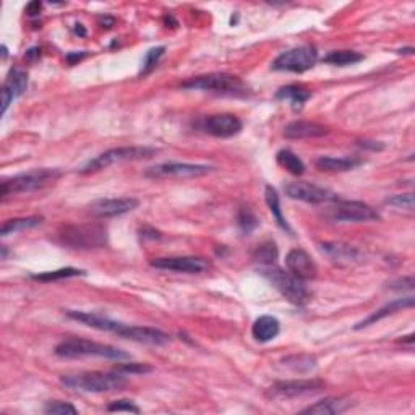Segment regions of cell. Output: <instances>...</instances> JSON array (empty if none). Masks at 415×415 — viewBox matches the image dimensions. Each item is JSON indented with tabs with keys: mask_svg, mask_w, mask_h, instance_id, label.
Returning <instances> with one entry per match:
<instances>
[{
	"mask_svg": "<svg viewBox=\"0 0 415 415\" xmlns=\"http://www.w3.org/2000/svg\"><path fill=\"white\" fill-rule=\"evenodd\" d=\"M62 383L66 388L81 393H109L119 391L127 384L120 372H81L73 375H64Z\"/></svg>",
	"mask_w": 415,
	"mask_h": 415,
	"instance_id": "1",
	"label": "cell"
},
{
	"mask_svg": "<svg viewBox=\"0 0 415 415\" xmlns=\"http://www.w3.org/2000/svg\"><path fill=\"white\" fill-rule=\"evenodd\" d=\"M182 88L209 91L223 96H247L248 88L240 76L230 73H208L193 76V78L183 81Z\"/></svg>",
	"mask_w": 415,
	"mask_h": 415,
	"instance_id": "2",
	"label": "cell"
},
{
	"mask_svg": "<svg viewBox=\"0 0 415 415\" xmlns=\"http://www.w3.org/2000/svg\"><path fill=\"white\" fill-rule=\"evenodd\" d=\"M55 356L62 358H80V357H101L109 360H128L130 353L117 349L114 346L101 344L88 339H66L55 347Z\"/></svg>",
	"mask_w": 415,
	"mask_h": 415,
	"instance_id": "3",
	"label": "cell"
},
{
	"mask_svg": "<svg viewBox=\"0 0 415 415\" xmlns=\"http://www.w3.org/2000/svg\"><path fill=\"white\" fill-rule=\"evenodd\" d=\"M60 242L70 248L93 250L107 244V230L102 224H73L65 225L59 232Z\"/></svg>",
	"mask_w": 415,
	"mask_h": 415,
	"instance_id": "4",
	"label": "cell"
},
{
	"mask_svg": "<svg viewBox=\"0 0 415 415\" xmlns=\"http://www.w3.org/2000/svg\"><path fill=\"white\" fill-rule=\"evenodd\" d=\"M260 273L268 279V283L286 297L294 305H305L310 299L309 289H307L305 281L295 278L289 271H284L278 266H261Z\"/></svg>",
	"mask_w": 415,
	"mask_h": 415,
	"instance_id": "5",
	"label": "cell"
},
{
	"mask_svg": "<svg viewBox=\"0 0 415 415\" xmlns=\"http://www.w3.org/2000/svg\"><path fill=\"white\" fill-rule=\"evenodd\" d=\"M60 176H62V172L59 169H34V171L5 178L2 182V188H0V193H2L3 198H7L8 195L39 190V188H44L50 185V183H54Z\"/></svg>",
	"mask_w": 415,
	"mask_h": 415,
	"instance_id": "6",
	"label": "cell"
},
{
	"mask_svg": "<svg viewBox=\"0 0 415 415\" xmlns=\"http://www.w3.org/2000/svg\"><path fill=\"white\" fill-rule=\"evenodd\" d=\"M157 150L156 148L150 146H122V148H112L109 151L101 153L99 156L93 157L88 162L85 164L83 167L80 169L81 174H90L101 171V169H106L109 166H114V164L125 162V161H141V160H150V157L156 156Z\"/></svg>",
	"mask_w": 415,
	"mask_h": 415,
	"instance_id": "7",
	"label": "cell"
},
{
	"mask_svg": "<svg viewBox=\"0 0 415 415\" xmlns=\"http://www.w3.org/2000/svg\"><path fill=\"white\" fill-rule=\"evenodd\" d=\"M316 60H318V52L316 48L310 44L299 45V48L289 49L286 52L279 54L274 59L271 69L276 71H292V73H304V71L314 69Z\"/></svg>",
	"mask_w": 415,
	"mask_h": 415,
	"instance_id": "8",
	"label": "cell"
},
{
	"mask_svg": "<svg viewBox=\"0 0 415 415\" xmlns=\"http://www.w3.org/2000/svg\"><path fill=\"white\" fill-rule=\"evenodd\" d=\"M328 216L336 223H370L381 219L380 213L370 204L362 202H342V199H337L335 206L330 208Z\"/></svg>",
	"mask_w": 415,
	"mask_h": 415,
	"instance_id": "9",
	"label": "cell"
},
{
	"mask_svg": "<svg viewBox=\"0 0 415 415\" xmlns=\"http://www.w3.org/2000/svg\"><path fill=\"white\" fill-rule=\"evenodd\" d=\"M213 166L206 164H190V162H164L146 169L145 176L150 178H187L202 177L213 172Z\"/></svg>",
	"mask_w": 415,
	"mask_h": 415,
	"instance_id": "10",
	"label": "cell"
},
{
	"mask_svg": "<svg viewBox=\"0 0 415 415\" xmlns=\"http://www.w3.org/2000/svg\"><path fill=\"white\" fill-rule=\"evenodd\" d=\"M323 388H325V383L320 380L278 381L266 391V396L269 399H295L320 393Z\"/></svg>",
	"mask_w": 415,
	"mask_h": 415,
	"instance_id": "11",
	"label": "cell"
},
{
	"mask_svg": "<svg viewBox=\"0 0 415 415\" xmlns=\"http://www.w3.org/2000/svg\"><path fill=\"white\" fill-rule=\"evenodd\" d=\"M286 195L292 199H299V202L320 204L326 202H337V195L332 193L326 188L315 185L309 182H290L284 187Z\"/></svg>",
	"mask_w": 415,
	"mask_h": 415,
	"instance_id": "12",
	"label": "cell"
},
{
	"mask_svg": "<svg viewBox=\"0 0 415 415\" xmlns=\"http://www.w3.org/2000/svg\"><path fill=\"white\" fill-rule=\"evenodd\" d=\"M153 268L174 271V273L198 274L209 268L208 261L198 256H167V258H155L150 261Z\"/></svg>",
	"mask_w": 415,
	"mask_h": 415,
	"instance_id": "13",
	"label": "cell"
},
{
	"mask_svg": "<svg viewBox=\"0 0 415 415\" xmlns=\"http://www.w3.org/2000/svg\"><path fill=\"white\" fill-rule=\"evenodd\" d=\"M138 204H140V202L132 197L102 198L90 204V211L96 218H115L133 211V209L138 208Z\"/></svg>",
	"mask_w": 415,
	"mask_h": 415,
	"instance_id": "14",
	"label": "cell"
},
{
	"mask_svg": "<svg viewBox=\"0 0 415 415\" xmlns=\"http://www.w3.org/2000/svg\"><path fill=\"white\" fill-rule=\"evenodd\" d=\"M242 120L234 114L209 115L203 120L202 128L216 138H232L242 132Z\"/></svg>",
	"mask_w": 415,
	"mask_h": 415,
	"instance_id": "15",
	"label": "cell"
},
{
	"mask_svg": "<svg viewBox=\"0 0 415 415\" xmlns=\"http://www.w3.org/2000/svg\"><path fill=\"white\" fill-rule=\"evenodd\" d=\"M286 266H288L289 273L302 281H311L318 276V266L309 253L300 248L290 250L286 256Z\"/></svg>",
	"mask_w": 415,
	"mask_h": 415,
	"instance_id": "16",
	"label": "cell"
},
{
	"mask_svg": "<svg viewBox=\"0 0 415 415\" xmlns=\"http://www.w3.org/2000/svg\"><path fill=\"white\" fill-rule=\"evenodd\" d=\"M28 88V73L22 69H13L10 71L7 80L2 86V91H0V96H2V109H0V114H5L8 109V106L17 99V97L22 96Z\"/></svg>",
	"mask_w": 415,
	"mask_h": 415,
	"instance_id": "17",
	"label": "cell"
},
{
	"mask_svg": "<svg viewBox=\"0 0 415 415\" xmlns=\"http://www.w3.org/2000/svg\"><path fill=\"white\" fill-rule=\"evenodd\" d=\"M330 132L325 125L309 120H294L284 127V135L290 140H302V138H318Z\"/></svg>",
	"mask_w": 415,
	"mask_h": 415,
	"instance_id": "18",
	"label": "cell"
},
{
	"mask_svg": "<svg viewBox=\"0 0 415 415\" xmlns=\"http://www.w3.org/2000/svg\"><path fill=\"white\" fill-rule=\"evenodd\" d=\"M414 304H415L414 297H402V299H396V300L389 302V304L381 307V309H378L375 314H372L370 316H367L365 320H362L360 323H358V325L356 326V330H362V328L375 325V323H378L383 318H386V316L394 315L396 311H401L404 309H411V307H414Z\"/></svg>",
	"mask_w": 415,
	"mask_h": 415,
	"instance_id": "19",
	"label": "cell"
},
{
	"mask_svg": "<svg viewBox=\"0 0 415 415\" xmlns=\"http://www.w3.org/2000/svg\"><path fill=\"white\" fill-rule=\"evenodd\" d=\"M281 331V323L276 316L263 315L256 318L252 326V336L258 342H269L273 341Z\"/></svg>",
	"mask_w": 415,
	"mask_h": 415,
	"instance_id": "20",
	"label": "cell"
},
{
	"mask_svg": "<svg viewBox=\"0 0 415 415\" xmlns=\"http://www.w3.org/2000/svg\"><path fill=\"white\" fill-rule=\"evenodd\" d=\"M351 407V402L342 398H326L323 401L314 404V406L307 407L302 411V414H316V415H335L342 414Z\"/></svg>",
	"mask_w": 415,
	"mask_h": 415,
	"instance_id": "21",
	"label": "cell"
},
{
	"mask_svg": "<svg viewBox=\"0 0 415 415\" xmlns=\"http://www.w3.org/2000/svg\"><path fill=\"white\" fill-rule=\"evenodd\" d=\"M310 97H311L310 91L305 90L304 86H300V85L283 86V88L278 90V93H276V99L290 102L294 109H300V107L304 106L305 102L310 99Z\"/></svg>",
	"mask_w": 415,
	"mask_h": 415,
	"instance_id": "22",
	"label": "cell"
},
{
	"mask_svg": "<svg viewBox=\"0 0 415 415\" xmlns=\"http://www.w3.org/2000/svg\"><path fill=\"white\" fill-rule=\"evenodd\" d=\"M320 171H330V172H347L360 166V160H353V157H332V156H323L315 162Z\"/></svg>",
	"mask_w": 415,
	"mask_h": 415,
	"instance_id": "23",
	"label": "cell"
},
{
	"mask_svg": "<svg viewBox=\"0 0 415 415\" xmlns=\"http://www.w3.org/2000/svg\"><path fill=\"white\" fill-rule=\"evenodd\" d=\"M265 199H266V204H268L271 214H273L276 224H278L283 230H286V232L292 234L290 225L288 221H286L283 209H281V199H279L278 192H276L273 187H266L265 188Z\"/></svg>",
	"mask_w": 415,
	"mask_h": 415,
	"instance_id": "24",
	"label": "cell"
},
{
	"mask_svg": "<svg viewBox=\"0 0 415 415\" xmlns=\"http://www.w3.org/2000/svg\"><path fill=\"white\" fill-rule=\"evenodd\" d=\"M363 55L356 52V50H332L323 59V62L336 65V66H349L362 62Z\"/></svg>",
	"mask_w": 415,
	"mask_h": 415,
	"instance_id": "25",
	"label": "cell"
},
{
	"mask_svg": "<svg viewBox=\"0 0 415 415\" xmlns=\"http://www.w3.org/2000/svg\"><path fill=\"white\" fill-rule=\"evenodd\" d=\"M276 161H278L281 167H284L286 171L294 174V176H302V174L305 172L304 161L290 150H281L278 155H276Z\"/></svg>",
	"mask_w": 415,
	"mask_h": 415,
	"instance_id": "26",
	"label": "cell"
},
{
	"mask_svg": "<svg viewBox=\"0 0 415 415\" xmlns=\"http://www.w3.org/2000/svg\"><path fill=\"white\" fill-rule=\"evenodd\" d=\"M321 250L336 261H352L357 258V250L344 244L328 242L321 245Z\"/></svg>",
	"mask_w": 415,
	"mask_h": 415,
	"instance_id": "27",
	"label": "cell"
},
{
	"mask_svg": "<svg viewBox=\"0 0 415 415\" xmlns=\"http://www.w3.org/2000/svg\"><path fill=\"white\" fill-rule=\"evenodd\" d=\"M41 223H43V218H38V216L8 219V221H5L2 224V229H0V235H2V237H7L8 234H15V232H18V230L36 227V225H39Z\"/></svg>",
	"mask_w": 415,
	"mask_h": 415,
	"instance_id": "28",
	"label": "cell"
},
{
	"mask_svg": "<svg viewBox=\"0 0 415 415\" xmlns=\"http://www.w3.org/2000/svg\"><path fill=\"white\" fill-rule=\"evenodd\" d=\"M278 256H279L278 247H276V244L273 242V240H266V242L260 244L253 252L255 261H258L261 266L274 265L276 260H278Z\"/></svg>",
	"mask_w": 415,
	"mask_h": 415,
	"instance_id": "29",
	"label": "cell"
},
{
	"mask_svg": "<svg viewBox=\"0 0 415 415\" xmlns=\"http://www.w3.org/2000/svg\"><path fill=\"white\" fill-rule=\"evenodd\" d=\"M86 273L83 269L76 268H62L55 271H45V273L33 274V279L41 281V283H50V281H60V279H69V278H78V276H85Z\"/></svg>",
	"mask_w": 415,
	"mask_h": 415,
	"instance_id": "30",
	"label": "cell"
},
{
	"mask_svg": "<svg viewBox=\"0 0 415 415\" xmlns=\"http://www.w3.org/2000/svg\"><path fill=\"white\" fill-rule=\"evenodd\" d=\"M284 363L289 368H292L294 372L299 373H307L310 370H314L316 367V360L315 357L307 356V353H300V356H290L284 358Z\"/></svg>",
	"mask_w": 415,
	"mask_h": 415,
	"instance_id": "31",
	"label": "cell"
},
{
	"mask_svg": "<svg viewBox=\"0 0 415 415\" xmlns=\"http://www.w3.org/2000/svg\"><path fill=\"white\" fill-rule=\"evenodd\" d=\"M164 52H166V48H164V45H160V48H153V49L148 50L145 59H143L140 76L150 75L151 71L156 69V65L160 64V60L162 59Z\"/></svg>",
	"mask_w": 415,
	"mask_h": 415,
	"instance_id": "32",
	"label": "cell"
},
{
	"mask_svg": "<svg viewBox=\"0 0 415 415\" xmlns=\"http://www.w3.org/2000/svg\"><path fill=\"white\" fill-rule=\"evenodd\" d=\"M237 225L244 234H250L253 232L256 225H258V219H256L252 209L247 206H242L239 209V214H237Z\"/></svg>",
	"mask_w": 415,
	"mask_h": 415,
	"instance_id": "33",
	"label": "cell"
},
{
	"mask_svg": "<svg viewBox=\"0 0 415 415\" xmlns=\"http://www.w3.org/2000/svg\"><path fill=\"white\" fill-rule=\"evenodd\" d=\"M45 414H54V415H76L78 411L76 407L71 406L70 402H64V401H52L49 402L44 409Z\"/></svg>",
	"mask_w": 415,
	"mask_h": 415,
	"instance_id": "34",
	"label": "cell"
},
{
	"mask_svg": "<svg viewBox=\"0 0 415 415\" xmlns=\"http://www.w3.org/2000/svg\"><path fill=\"white\" fill-rule=\"evenodd\" d=\"M107 411L109 412L140 414V407H138L133 401H130V399H117V401H112L109 406H107Z\"/></svg>",
	"mask_w": 415,
	"mask_h": 415,
	"instance_id": "35",
	"label": "cell"
},
{
	"mask_svg": "<svg viewBox=\"0 0 415 415\" xmlns=\"http://www.w3.org/2000/svg\"><path fill=\"white\" fill-rule=\"evenodd\" d=\"M117 372L120 373H130V375H140V373H150L153 372V368L150 365H145V363H136V362H132V363H120V365H117Z\"/></svg>",
	"mask_w": 415,
	"mask_h": 415,
	"instance_id": "36",
	"label": "cell"
},
{
	"mask_svg": "<svg viewBox=\"0 0 415 415\" xmlns=\"http://www.w3.org/2000/svg\"><path fill=\"white\" fill-rule=\"evenodd\" d=\"M388 204H393L396 208H404L412 211L414 209V195L412 193H402V195H396V197L388 198L386 199Z\"/></svg>",
	"mask_w": 415,
	"mask_h": 415,
	"instance_id": "37",
	"label": "cell"
},
{
	"mask_svg": "<svg viewBox=\"0 0 415 415\" xmlns=\"http://www.w3.org/2000/svg\"><path fill=\"white\" fill-rule=\"evenodd\" d=\"M41 10H43V3H41V2H38V0H36V2L28 3L27 13L29 15V17H36V15H39V13H41Z\"/></svg>",
	"mask_w": 415,
	"mask_h": 415,
	"instance_id": "38",
	"label": "cell"
},
{
	"mask_svg": "<svg viewBox=\"0 0 415 415\" xmlns=\"http://www.w3.org/2000/svg\"><path fill=\"white\" fill-rule=\"evenodd\" d=\"M360 145L365 148H372V150H383V145H372V141H362Z\"/></svg>",
	"mask_w": 415,
	"mask_h": 415,
	"instance_id": "39",
	"label": "cell"
},
{
	"mask_svg": "<svg viewBox=\"0 0 415 415\" xmlns=\"http://www.w3.org/2000/svg\"><path fill=\"white\" fill-rule=\"evenodd\" d=\"M75 31H76V33H80V36H85V34H86V31H85V29H83V28H81V24H76Z\"/></svg>",
	"mask_w": 415,
	"mask_h": 415,
	"instance_id": "40",
	"label": "cell"
}]
</instances>
